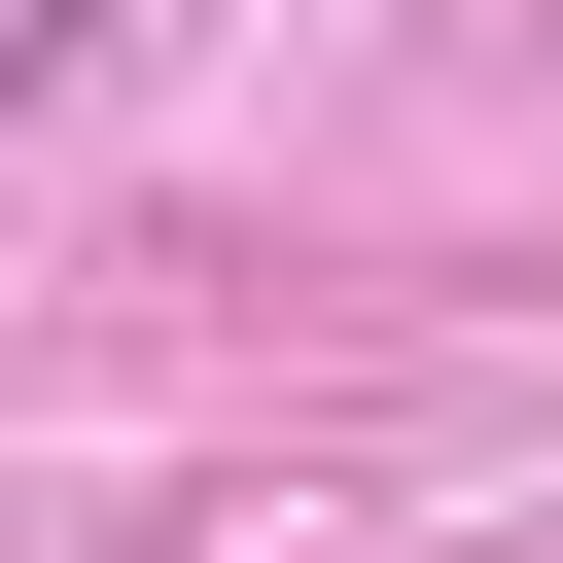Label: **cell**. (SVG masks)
<instances>
[{"label": "cell", "mask_w": 563, "mask_h": 563, "mask_svg": "<svg viewBox=\"0 0 563 563\" xmlns=\"http://www.w3.org/2000/svg\"><path fill=\"white\" fill-rule=\"evenodd\" d=\"M70 70H106V0H0V106H70Z\"/></svg>", "instance_id": "1"}]
</instances>
